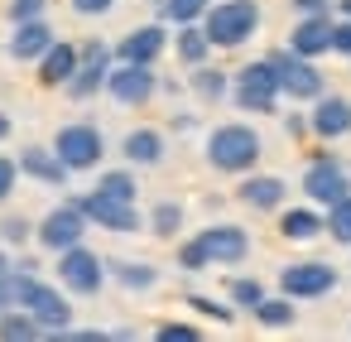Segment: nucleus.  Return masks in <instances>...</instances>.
Instances as JSON below:
<instances>
[{"label":"nucleus","instance_id":"obj_1","mask_svg":"<svg viewBox=\"0 0 351 342\" xmlns=\"http://www.w3.org/2000/svg\"><path fill=\"white\" fill-rule=\"evenodd\" d=\"M260 155H265V140L245 121H226L207 135V164L217 174H250L260 164Z\"/></svg>","mask_w":351,"mask_h":342},{"label":"nucleus","instance_id":"obj_2","mask_svg":"<svg viewBox=\"0 0 351 342\" xmlns=\"http://www.w3.org/2000/svg\"><path fill=\"white\" fill-rule=\"evenodd\" d=\"M260 30V5L255 0H217L202 10V34L212 49H241Z\"/></svg>","mask_w":351,"mask_h":342},{"label":"nucleus","instance_id":"obj_3","mask_svg":"<svg viewBox=\"0 0 351 342\" xmlns=\"http://www.w3.org/2000/svg\"><path fill=\"white\" fill-rule=\"evenodd\" d=\"M10 270H15V265H10ZM15 304L34 313V323L44 328V337H58V332H68V323H73V304H68L53 284H44L39 275H29V270H15Z\"/></svg>","mask_w":351,"mask_h":342},{"label":"nucleus","instance_id":"obj_4","mask_svg":"<svg viewBox=\"0 0 351 342\" xmlns=\"http://www.w3.org/2000/svg\"><path fill=\"white\" fill-rule=\"evenodd\" d=\"M231 97H236L241 111H250V116H269V111L279 106V73H274V63H269V58L245 63V68L236 73Z\"/></svg>","mask_w":351,"mask_h":342},{"label":"nucleus","instance_id":"obj_5","mask_svg":"<svg viewBox=\"0 0 351 342\" xmlns=\"http://www.w3.org/2000/svg\"><path fill=\"white\" fill-rule=\"evenodd\" d=\"M274 73H279V97H293V102H313L327 92V78L317 73L313 58H298L293 49H274L269 54Z\"/></svg>","mask_w":351,"mask_h":342},{"label":"nucleus","instance_id":"obj_6","mask_svg":"<svg viewBox=\"0 0 351 342\" xmlns=\"http://www.w3.org/2000/svg\"><path fill=\"white\" fill-rule=\"evenodd\" d=\"M53 155L68 164V174H82V169H97V164H101L106 140H101V130H97V126L73 121V126H63V130L53 135Z\"/></svg>","mask_w":351,"mask_h":342},{"label":"nucleus","instance_id":"obj_7","mask_svg":"<svg viewBox=\"0 0 351 342\" xmlns=\"http://www.w3.org/2000/svg\"><path fill=\"white\" fill-rule=\"evenodd\" d=\"M77 203V212L87 217V222H97V227H106V231H116V236H130V231H140L145 227V217H140V207L135 203H125V198H106V193H82V198H73Z\"/></svg>","mask_w":351,"mask_h":342},{"label":"nucleus","instance_id":"obj_8","mask_svg":"<svg viewBox=\"0 0 351 342\" xmlns=\"http://www.w3.org/2000/svg\"><path fill=\"white\" fill-rule=\"evenodd\" d=\"M303 193H308L313 207H327V203L346 198V193H351V174H346V164H341L337 155L322 150V155L303 169Z\"/></svg>","mask_w":351,"mask_h":342},{"label":"nucleus","instance_id":"obj_9","mask_svg":"<svg viewBox=\"0 0 351 342\" xmlns=\"http://www.w3.org/2000/svg\"><path fill=\"white\" fill-rule=\"evenodd\" d=\"M58 280H63V289H73V294H97V289L106 284V260L77 241V246L58 251Z\"/></svg>","mask_w":351,"mask_h":342},{"label":"nucleus","instance_id":"obj_10","mask_svg":"<svg viewBox=\"0 0 351 342\" xmlns=\"http://www.w3.org/2000/svg\"><path fill=\"white\" fill-rule=\"evenodd\" d=\"M82 236H87V217L77 212V203H73V198H68V203H58L53 212H44V222L34 227V241H39L44 251H53V255H58V251H68V246H77Z\"/></svg>","mask_w":351,"mask_h":342},{"label":"nucleus","instance_id":"obj_11","mask_svg":"<svg viewBox=\"0 0 351 342\" xmlns=\"http://www.w3.org/2000/svg\"><path fill=\"white\" fill-rule=\"evenodd\" d=\"M106 73H111V49L92 39L87 49H77V68H73V78H68L63 87H68L73 102H92V97L106 87Z\"/></svg>","mask_w":351,"mask_h":342},{"label":"nucleus","instance_id":"obj_12","mask_svg":"<svg viewBox=\"0 0 351 342\" xmlns=\"http://www.w3.org/2000/svg\"><path fill=\"white\" fill-rule=\"evenodd\" d=\"M279 289L289 299H322L337 289V265L327 260H298V265H284L279 270Z\"/></svg>","mask_w":351,"mask_h":342},{"label":"nucleus","instance_id":"obj_13","mask_svg":"<svg viewBox=\"0 0 351 342\" xmlns=\"http://www.w3.org/2000/svg\"><path fill=\"white\" fill-rule=\"evenodd\" d=\"M154 87H159L154 63H116V68L106 73V87H101V92H111L121 106H145V102L154 97Z\"/></svg>","mask_w":351,"mask_h":342},{"label":"nucleus","instance_id":"obj_14","mask_svg":"<svg viewBox=\"0 0 351 342\" xmlns=\"http://www.w3.org/2000/svg\"><path fill=\"white\" fill-rule=\"evenodd\" d=\"M193 241L202 246L207 265H241V260L250 255V236H245V231H241L236 222H217V227L197 231Z\"/></svg>","mask_w":351,"mask_h":342},{"label":"nucleus","instance_id":"obj_15","mask_svg":"<svg viewBox=\"0 0 351 342\" xmlns=\"http://www.w3.org/2000/svg\"><path fill=\"white\" fill-rule=\"evenodd\" d=\"M308 130H313L317 140H341V135H351V97H337V92L313 97Z\"/></svg>","mask_w":351,"mask_h":342},{"label":"nucleus","instance_id":"obj_16","mask_svg":"<svg viewBox=\"0 0 351 342\" xmlns=\"http://www.w3.org/2000/svg\"><path fill=\"white\" fill-rule=\"evenodd\" d=\"M289 49H293L298 58H322V54H332V20H327V15H303V20L293 25V34H289Z\"/></svg>","mask_w":351,"mask_h":342},{"label":"nucleus","instance_id":"obj_17","mask_svg":"<svg viewBox=\"0 0 351 342\" xmlns=\"http://www.w3.org/2000/svg\"><path fill=\"white\" fill-rule=\"evenodd\" d=\"M284 193H289V183L279 174H241V188H236V198L255 212H274L284 203Z\"/></svg>","mask_w":351,"mask_h":342},{"label":"nucleus","instance_id":"obj_18","mask_svg":"<svg viewBox=\"0 0 351 342\" xmlns=\"http://www.w3.org/2000/svg\"><path fill=\"white\" fill-rule=\"evenodd\" d=\"M164 44H169L164 25H140V30H130V34L116 44V58H121V63H154V58L164 54Z\"/></svg>","mask_w":351,"mask_h":342},{"label":"nucleus","instance_id":"obj_19","mask_svg":"<svg viewBox=\"0 0 351 342\" xmlns=\"http://www.w3.org/2000/svg\"><path fill=\"white\" fill-rule=\"evenodd\" d=\"M20 174H29L34 183H44V188H63L68 183V164L53 155V150H44V145H29V150H20Z\"/></svg>","mask_w":351,"mask_h":342},{"label":"nucleus","instance_id":"obj_20","mask_svg":"<svg viewBox=\"0 0 351 342\" xmlns=\"http://www.w3.org/2000/svg\"><path fill=\"white\" fill-rule=\"evenodd\" d=\"M34 63H39V82H44V87H63V82L73 78V68H77V44L53 39Z\"/></svg>","mask_w":351,"mask_h":342},{"label":"nucleus","instance_id":"obj_21","mask_svg":"<svg viewBox=\"0 0 351 342\" xmlns=\"http://www.w3.org/2000/svg\"><path fill=\"white\" fill-rule=\"evenodd\" d=\"M49 44H53V30H49V20L39 15V20H20V25H15L10 54H15V58H25V63H34Z\"/></svg>","mask_w":351,"mask_h":342},{"label":"nucleus","instance_id":"obj_22","mask_svg":"<svg viewBox=\"0 0 351 342\" xmlns=\"http://www.w3.org/2000/svg\"><path fill=\"white\" fill-rule=\"evenodd\" d=\"M164 135L159 130H149V126H140V130H130L125 140H121V155L130 159V164H159L164 159Z\"/></svg>","mask_w":351,"mask_h":342},{"label":"nucleus","instance_id":"obj_23","mask_svg":"<svg viewBox=\"0 0 351 342\" xmlns=\"http://www.w3.org/2000/svg\"><path fill=\"white\" fill-rule=\"evenodd\" d=\"M279 236L284 241H313V236H322V212L317 207H284L279 212Z\"/></svg>","mask_w":351,"mask_h":342},{"label":"nucleus","instance_id":"obj_24","mask_svg":"<svg viewBox=\"0 0 351 342\" xmlns=\"http://www.w3.org/2000/svg\"><path fill=\"white\" fill-rule=\"evenodd\" d=\"M173 49H178V58H183L188 68L207 63V54H212V44H207V34H202V25H197V20H193V25H178V39H173Z\"/></svg>","mask_w":351,"mask_h":342},{"label":"nucleus","instance_id":"obj_25","mask_svg":"<svg viewBox=\"0 0 351 342\" xmlns=\"http://www.w3.org/2000/svg\"><path fill=\"white\" fill-rule=\"evenodd\" d=\"M188 87H193V97H197V102H221V97L231 92L226 73H221V68H207V63H197V68H193V82H188Z\"/></svg>","mask_w":351,"mask_h":342},{"label":"nucleus","instance_id":"obj_26","mask_svg":"<svg viewBox=\"0 0 351 342\" xmlns=\"http://www.w3.org/2000/svg\"><path fill=\"white\" fill-rule=\"evenodd\" d=\"M125 289H135V294H145V289H154L159 284V270L154 265H145V260H116V265H106Z\"/></svg>","mask_w":351,"mask_h":342},{"label":"nucleus","instance_id":"obj_27","mask_svg":"<svg viewBox=\"0 0 351 342\" xmlns=\"http://www.w3.org/2000/svg\"><path fill=\"white\" fill-rule=\"evenodd\" d=\"M322 231H327L332 241L351 246V193L337 198V203H327V212H322Z\"/></svg>","mask_w":351,"mask_h":342},{"label":"nucleus","instance_id":"obj_28","mask_svg":"<svg viewBox=\"0 0 351 342\" xmlns=\"http://www.w3.org/2000/svg\"><path fill=\"white\" fill-rule=\"evenodd\" d=\"M0 337H15V342H20V337H44V328L34 323L29 308L15 304V308H0Z\"/></svg>","mask_w":351,"mask_h":342},{"label":"nucleus","instance_id":"obj_29","mask_svg":"<svg viewBox=\"0 0 351 342\" xmlns=\"http://www.w3.org/2000/svg\"><path fill=\"white\" fill-rule=\"evenodd\" d=\"M250 313H255L265 328H289V323H293V299H289V294H284V299H269V294H265Z\"/></svg>","mask_w":351,"mask_h":342},{"label":"nucleus","instance_id":"obj_30","mask_svg":"<svg viewBox=\"0 0 351 342\" xmlns=\"http://www.w3.org/2000/svg\"><path fill=\"white\" fill-rule=\"evenodd\" d=\"M97 193H106V198H125V203H135V174L130 169H106L101 179H97Z\"/></svg>","mask_w":351,"mask_h":342},{"label":"nucleus","instance_id":"obj_31","mask_svg":"<svg viewBox=\"0 0 351 342\" xmlns=\"http://www.w3.org/2000/svg\"><path fill=\"white\" fill-rule=\"evenodd\" d=\"M207 5L212 0H159V15L173 20V25H193V20H202Z\"/></svg>","mask_w":351,"mask_h":342},{"label":"nucleus","instance_id":"obj_32","mask_svg":"<svg viewBox=\"0 0 351 342\" xmlns=\"http://www.w3.org/2000/svg\"><path fill=\"white\" fill-rule=\"evenodd\" d=\"M178 227H183V207L178 203H159L149 212V231L154 236H178Z\"/></svg>","mask_w":351,"mask_h":342},{"label":"nucleus","instance_id":"obj_33","mask_svg":"<svg viewBox=\"0 0 351 342\" xmlns=\"http://www.w3.org/2000/svg\"><path fill=\"white\" fill-rule=\"evenodd\" d=\"M226 294H231V304H236V308H255V304L265 299V284H260V280H250V275H236V280L226 284Z\"/></svg>","mask_w":351,"mask_h":342},{"label":"nucleus","instance_id":"obj_34","mask_svg":"<svg viewBox=\"0 0 351 342\" xmlns=\"http://www.w3.org/2000/svg\"><path fill=\"white\" fill-rule=\"evenodd\" d=\"M29 236H34V227L25 217H5V222H0V246H25Z\"/></svg>","mask_w":351,"mask_h":342},{"label":"nucleus","instance_id":"obj_35","mask_svg":"<svg viewBox=\"0 0 351 342\" xmlns=\"http://www.w3.org/2000/svg\"><path fill=\"white\" fill-rule=\"evenodd\" d=\"M188 308H197V313H207V318H217V323H231V318H236L226 304H217V299H207V294H188Z\"/></svg>","mask_w":351,"mask_h":342},{"label":"nucleus","instance_id":"obj_36","mask_svg":"<svg viewBox=\"0 0 351 342\" xmlns=\"http://www.w3.org/2000/svg\"><path fill=\"white\" fill-rule=\"evenodd\" d=\"M154 337H159V342H197L202 332H197L193 323H159V328H154Z\"/></svg>","mask_w":351,"mask_h":342},{"label":"nucleus","instance_id":"obj_37","mask_svg":"<svg viewBox=\"0 0 351 342\" xmlns=\"http://www.w3.org/2000/svg\"><path fill=\"white\" fill-rule=\"evenodd\" d=\"M332 54H341V58H351V15H341V20H332Z\"/></svg>","mask_w":351,"mask_h":342},{"label":"nucleus","instance_id":"obj_38","mask_svg":"<svg viewBox=\"0 0 351 342\" xmlns=\"http://www.w3.org/2000/svg\"><path fill=\"white\" fill-rule=\"evenodd\" d=\"M49 10V0H10V20L20 25V20H39Z\"/></svg>","mask_w":351,"mask_h":342},{"label":"nucleus","instance_id":"obj_39","mask_svg":"<svg viewBox=\"0 0 351 342\" xmlns=\"http://www.w3.org/2000/svg\"><path fill=\"white\" fill-rule=\"evenodd\" d=\"M15 179H20V164L0 155V203H5V198L15 193Z\"/></svg>","mask_w":351,"mask_h":342},{"label":"nucleus","instance_id":"obj_40","mask_svg":"<svg viewBox=\"0 0 351 342\" xmlns=\"http://www.w3.org/2000/svg\"><path fill=\"white\" fill-rule=\"evenodd\" d=\"M289 5H293L298 15H327V10H332V0H289Z\"/></svg>","mask_w":351,"mask_h":342},{"label":"nucleus","instance_id":"obj_41","mask_svg":"<svg viewBox=\"0 0 351 342\" xmlns=\"http://www.w3.org/2000/svg\"><path fill=\"white\" fill-rule=\"evenodd\" d=\"M111 5H116V0H73V10H77V15H106Z\"/></svg>","mask_w":351,"mask_h":342},{"label":"nucleus","instance_id":"obj_42","mask_svg":"<svg viewBox=\"0 0 351 342\" xmlns=\"http://www.w3.org/2000/svg\"><path fill=\"white\" fill-rule=\"evenodd\" d=\"M5 135H10V116H5V111H0V140H5Z\"/></svg>","mask_w":351,"mask_h":342},{"label":"nucleus","instance_id":"obj_43","mask_svg":"<svg viewBox=\"0 0 351 342\" xmlns=\"http://www.w3.org/2000/svg\"><path fill=\"white\" fill-rule=\"evenodd\" d=\"M337 5H341V15H351V0H337Z\"/></svg>","mask_w":351,"mask_h":342},{"label":"nucleus","instance_id":"obj_44","mask_svg":"<svg viewBox=\"0 0 351 342\" xmlns=\"http://www.w3.org/2000/svg\"><path fill=\"white\" fill-rule=\"evenodd\" d=\"M0 270H10V260H5V251H0Z\"/></svg>","mask_w":351,"mask_h":342}]
</instances>
